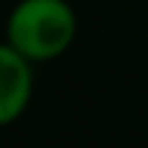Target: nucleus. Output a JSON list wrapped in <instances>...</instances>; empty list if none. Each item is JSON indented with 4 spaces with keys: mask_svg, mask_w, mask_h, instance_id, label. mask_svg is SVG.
Instances as JSON below:
<instances>
[{
    "mask_svg": "<svg viewBox=\"0 0 148 148\" xmlns=\"http://www.w3.org/2000/svg\"><path fill=\"white\" fill-rule=\"evenodd\" d=\"M79 35L70 0H18L6 18V41L32 64L61 58Z\"/></svg>",
    "mask_w": 148,
    "mask_h": 148,
    "instance_id": "nucleus-1",
    "label": "nucleus"
},
{
    "mask_svg": "<svg viewBox=\"0 0 148 148\" xmlns=\"http://www.w3.org/2000/svg\"><path fill=\"white\" fill-rule=\"evenodd\" d=\"M32 61L23 58L9 41H0V128L23 116L32 102L35 73Z\"/></svg>",
    "mask_w": 148,
    "mask_h": 148,
    "instance_id": "nucleus-2",
    "label": "nucleus"
}]
</instances>
